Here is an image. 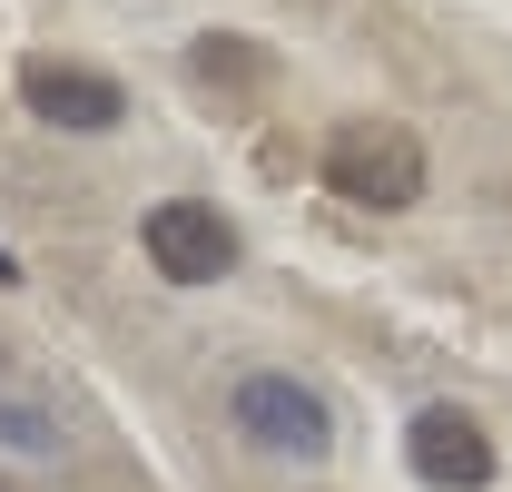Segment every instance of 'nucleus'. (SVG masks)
Wrapping results in <instances>:
<instances>
[{
    "label": "nucleus",
    "instance_id": "3",
    "mask_svg": "<svg viewBox=\"0 0 512 492\" xmlns=\"http://www.w3.org/2000/svg\"><path fill=\"white\" fill-rule=\"evenodd\" d=\"M138 237H148V266H158L168 286H217V276L237 266V227H227L207 197H158Z\"/></svg>",
    "mask_w": 512,
    "mask_h": 492
},
{
    "label": "nucleus",
    "instance_id": "1",
    "mask_svg": "<svg viewBox=\"0 0 512 492\" xmlns=\"http://www.w3.org/2000/svg\"><path fill=\"white\" fill-rule=\"evenodd\" d=\"M325 187H335L345 207L394 217V207L424 197V138H414L404 119H345L335 138H325Z\"/></svg>",
    "mask_w": 512,
    "mask_h": 492
},
{
    "label": "nucleus",
    "instance_id": "4",
    "mask_svg": "<svg viewBox=\"0 0 512 492\" xmlns=\"http://www.w3.org/2000/svg\"><path fill=\"white\" fill-rule=\"evenodd\" d=\"M404 463H414V483H434V492H483L493 483V433L473 424L463 404H424L404 424Z\"/></svg>",
    "mask_w": 512,
    "mask_h": 492
},
{
    "label": "nucleus",
    "instance_id": "5",
    "mask_svg": "<svg viewBox=\"0 0 512 492\" xmlns=\"http://www.w3.org/2000/svg\"><path fill=\"white\" fill-rule=\"evenodd\" d=\"M20 99H30V119H50V128H119V109H128V89L109 79V69H89V60H20Z\"/></svg>",
    "mask_w": 512,
    "mask_h": 492
},
{
    "label": "nucleus",
    "instance_id": "8",
    "mask_svg": "<svg viewBox=\"0 0 512 492\" xmlns=\"http://www.w3.org/2000/svg\"><path fill=\"white\" fill-rule=\"evenodd\" d=\"M0 492H10V483H0Z\"/></svg>",
    "mask_w": 512,
    "mask_h": 492
},
{
    "label": "nucleus",
    "instance_id": "7",
    "mask_svg": "<svg viewBox=\"0 0 512 492\" xmlns=\"http://www.w3.org/2000/svg\"><path fill=\"white\" fill-rule=\"evenodd\" d=\"M0 443H20V453H50V443H60V433L40 424V414H30V404H0Z\"/></svg>",
    "mask_w": 512,
    "mask_h": 492
},
{
    "label": "nucleus",
    "instance_id": "2",
    "mask_svg": "<svg viewBox=\"0 0 512 492\" xmlns=\"http://www.w3.org/2000/svg\"><path fill=\"white\" fill-rule=\"evenodd\" d=\"M227 424L247 433L256 453H286V463H325V443H335L325 394L296 384V374H247V384L227 394Z\"/></svg>",
    "mask_w": 512,
    "mask_h": 492
},
{
    "label": "nucleus",
    "instance_id": "6",
    "mask_svg": "<svg viewBox=\"0 0 512 492\" xmlns=\"http://www.w3.org/2000/svg\"><path fill=\"white\" fill-rule=\"evenodd\" d=\"M188 79H207V89H266L276 69H266V50H237V40H197V50H188Z\"/></svg>",
    "mask_w": 512,
    "mask_h": 492
}]
</instances>
